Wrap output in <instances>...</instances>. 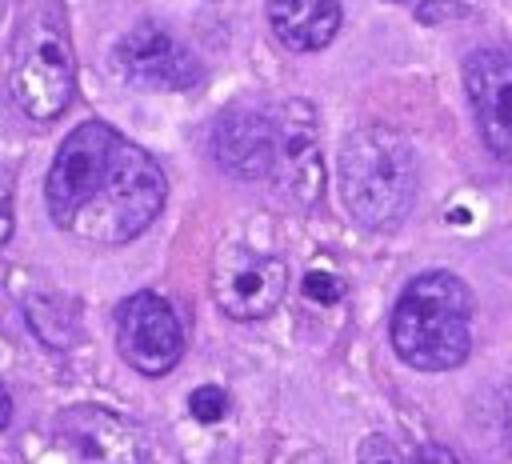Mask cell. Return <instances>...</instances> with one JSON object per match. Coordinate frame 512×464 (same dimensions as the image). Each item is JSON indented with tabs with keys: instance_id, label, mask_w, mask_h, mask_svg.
<instances>
[{
	"instance_id": "1",
	"label": "cell",
	"mask_w": 512,
	"mask_h": 464,
	"mask_svg": "<svg viewBox=\"0 0 512 464\" xmlns=\"http://www.w3.org/2000/svg\"><path fill=\"white\" fill-rule=\"evenodd\" d=\"M164 196L168 180L156 160L100 120L72 128L44 180L48 216L96 244H128L148 232Z\"/></svg>"
},
{
	"instance_id": "2",
	"label": "cell",
	"mask_w": 512,
	"mask_h": 464,
	"mask_svg": "<svg viewBox=\"0 0 512 464\" xmlns=\"http://www.w3.org/2000/svg\"><path fill=\"white\" fill-rule=\"evenodd\" d=\"M396 356L416 372H448L472 352V288L452 272H420L404 284L388 324Z\"/></svg>"
},
{
	"instance_id": "3",
	"label": "cell",
	"mask_w": 512,
	"mask_h": 464,
	"mask_svg": "<svg viewBox=\"0 0 512 464\" xmlns=\"http://www.w3.org/2000/svg\"><path fill=\"white\" fill-rule=\"evenodd\" d=\"M336 180L344 208L376 232H388L408 220L416 204V152L408 136H400L388 124H364L344 136L336 156Z\"/></svg>"
},
{
	"instance_id": "4",
	"label": "cell",
	"mask_w": 512,
	"mask_h": 464,
	"mask_svg": "<svg viewBox=\"0 0 512 464\" xmlns=\"http://www.w3.org/2000/svg\"><path fill=\"white\" fill-rule=\"evenodd\" d=\"M76 88V56H72V36L60 4H40L16 32L12 56H8V92L16 108L48 124L56 120Z\"/></svg>"
},
{
	"instance_id": "5",
	"label": "cell",
	"mask_w": 512,
	"mask_h": 464,
	"mask_svg": "<svg viewBox=\"0 0 512 464\" xmlns=\"http://www.w3.org/2000/svg\"><path fill=\"white\" fill-rule=\"evenodd\" d=\"M288 292V264L256 248H220L212 264V296L232 320H264Z\"/></svg>"
},
{
	"instance_id": "6",
	"label": "cell",
	"mask_w": 512,
	"mask_h": 464,
	"mask_svg": "<svg viewBox=\"0 0 512 464\" xmlns=\"http://www.w3.org/2000/svg\"><path fill=\"white\" fill-rule=\"evenodd\" d=\"M272 120H276V164L268 180L288 204L312 208L324 192V152H320L316 112L304 100H284L272 108Z\"/></svg>"
},
{
	"instance_id": "7",
	"label": "cell",
	"mask_w": 512,
	"mask_h": 464,
	"mask_svg": "<svg viewBox=\"0 0 512 464\" xmlns=\"http://www.w3.org/2000/svg\"><path fill=\"white\" fill-rule=\"evenodd\" d=\"M116 344H120V356L144 376H164L184 356L180 320L160 292H132L128 300H120Z\"/></svg>"
},
{
	"instance_id": "8",
	"label": "cell",
	"mask_w": 512,
	"mask_h": 464,
	"mask_svg": "<svg viewBox=\"0 0 512 464\" xmlns=\"http://www.w3.org/2000/svg\"><path fill=\"white\" fill-rule=\"evenodd\" d=\"M120 72L128 84L144 88V92H184L200 80V64L196 56L160 24L144 20L136 24L120 48H116Z\"/></svg>"
},
{
	"instance_id": "9",
	"label": "cell",
	"mask_w": 512,
	"mask_h": 464,
	"mask_svg": "<svg viewBox=\"0 0 512 464\" xmlns=\"http://www.w3.org/2000/svg\"><path fill=\"white\" fill-rule=\"evenodd\" d=\"M464 92L488 152L512 160V52L472 48L464 56Z\"/></svg>"
},
{
	"instance_id": "10",
	"label": "cell",
	"mask_w": 512,
	"mask_h": 464,
	"mask_svg": "<svg viewBox=\"0 0 512 464\" xmlns=\"http://www.w3.org/2000/svg\"><path fill=\"white\" fill-rule=\"evenodd\" d=\"M212 156L240 180H264L276 164V120L272 108L232 104L212 128Z\"/></svg>"
},
{
	"instance_id": "11",
	"label": "cell",
	"mask_w": 512,
	"mask_h": 464,
	"mask_svg": "<svg viewBox=\"0 0 512 464\" xmlns=\"http://www.w3.org/2000/svg\"><path fill=\"white\" fill-rule=\"evenodd\" d=\"M60 432H64V444L76 464H144L140 432L104 408L64 412Z\"/></svg>"
},
{
	"instance_id": "12",
	"label": "cell",
	"mask_w": 512,
	"mask_h": 464,
	"mask_svg": "<svg viewBox=\"0 0 512 464\" xmlns=\"http://www.w3.org/2000/svg\"><path fill=\"white\" fill-rule=\"evenodd\" d=\"M268 24L288 52H320L340 32V0H268Z\"/></svg>"
},
{
	"instance_id": "13",
	"label": "cell",
	"mask_w": 512,
	"mask_h": 464,
	"mask_svg": "<svg viewBox=\"0 0 512 464\" xmlns=\"http://www.w3.org/2000/svg\"><path fill=\"white\" fill-rule=\"evenodd\" d=\"M28 328L48 348H68L80 336V312H76V304L68 296L36 292V296H28Z\"/></svg>"
},
{
	"instance_id": "14",
	"label": "cell",
	"mask_w": 512,
	"mask_h": 464,
	"mask_svg": "<svg viewBox=\"0 0 512 464\" xmlns=\"http://www.w3.org/2000/svg\"><path fill=\"white\" fill-rule=\"evenodd\" d=\"M188 412H192L200 424H216V420H224V412H228V392H224L220 384H200V388L188 396Z\"/></svg>"
},
{
	"instance_id": "15",
	"label": "cell",
	"mask_w": 512,
	"mask_h": 464,
	"mask_svg": "<svg viewBox=\"0 0 512 464\" xmlns=\"http://www.w3.org/2000/svg\"><path fill=\"white\" fill-rule=\"evenodd\" d=\"M356 464H408V460L400 456V448H396V444H392L388 436L372 432V436H364V440H360Z\"/></svg>"
},
{
	"instance_id": "16",
	"label": "cell",
	"mask_w": 512,
	"mask_h": 464,
	"mask_svg": "<svg viewBox=\"0 0 512 464\" xmlns=\"http://www.w3.org/2000/svg\"><path fill=\"white\" fill-rule=\"evenodd\" d=\"M304 296L316 300V304H336V300H344V280L332 276V272H308L304 276Z\"/></svg>"
},
{
	"instance_id": "17",
	"label": "cell",
	"mask_w": 512,
	"mask_h": 464,
	"mask_svg": "<svg viewBox=\"0 0 512 464\" xmlns=\"http://www.w3.org/2000/svg\"><path fill=\"white\" fill-rule=\"evenodd\" d=\"M16 172L12 168H0V248L8 244L12 236V224H16Z\"/></svg>"
},
{
	"instance_id": "18",
	"label": "cell",
	"mask_w": 512,
	"mask_h": 464,
	"mask_svg": "<svg viewBox=\"0 0 512 464\" xmlns=\"http://www.w3.org/2000/svg\"><path fill=\"white\" fill-rule=\"evenodd\" d=\"M268 464H332L316 444H276Z\"/></svg>"
},
{
	"instance_id": "19",
	"label": "cell",
	"mask_w": 512,
	"mask_h": 464,
	"mask_svg": "<svg viewBox=\"0 0 512 464\" xmlns=\"http://www.w3.org/2000/svg\"><path fill=\"white\" fill-rule=\"evenodd\" d=\"M408 464H460L444 444H424V448H416L412 452V460Z\"/></svg>"
},
{
	"instance_id": "20",
	"label": "cell",
	"mask_w": 512,
	"mask_h": 464,
	"mask_svg": "<svg viewBox=\"0 0 512 464\" xmlns=\"http://www.w3.org/2000/svg\"><path fill=\"white\" fill-rule=\"evenodd\" d=\"M12 424V396H8V388L0 384V432Z\"/></svg>"
}]
</instances>
